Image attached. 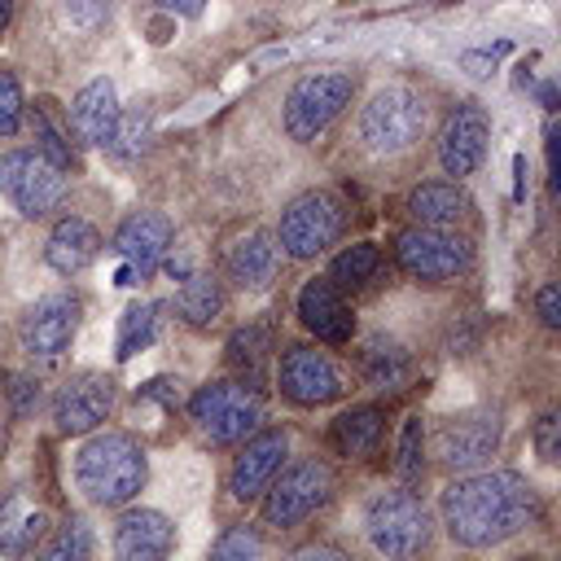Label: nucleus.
Returning <instances> with one entry per match:
<instances>
[{"mask_svg": "<svg viewBox=\"0 0 561 561\" xmlns=\"http://www.w3.org/2000/svg\"><path fill=\"white\" fill-rule=\"evenodd\" d=\"M443 526L460 548H495L539 517L535 486L513 469H469L443 486Z\"/></svg>", "mask_w": 561, "mask_h": 561, "instance_id": "nucleus-1", "label": "nucleus"}, {"mask_svg": "<svg viewBox=\"0 0 561 561\" xmlns=\"http://www.w3.org/2000/svg\"><path fill=\"white\" fill-rule=\"evenodd\" d=\"M145 478H149L145 447L118 430L92 434L75 456V482L96 508H118V504L136 500Z\"/></svg>", "mask_w": 561, "mask_h": 561, "instance_id": "nucleus-2", "label": "nucleus"}, {"mask_svg": "<svg viewBox=\"0 0 561 561\" xmlns=\"http://www.w3.org/2000/svg\"><path fill=\"white\" fill-rule=\"evenodd\" d=\"M421 136H425V101L403 83L377 88L359 114L364 149L377 158H394V153H408Z\"/></svg>", "mask_w": 561, "mask_h": 561, "instance_id": "nucleus-3", "label": "nucleus"}, {"mask_svg": "<svg viewBox=\"0 0 561 561\" xmlns=\"http://www.w3.org/2000/svg\"><path fill=\"white\" fill-rule=\"evenodd\" d=\"M329 495H333V469L324 460H316V456L289 460L263 486V522L276 526V530H294L316 508H324Z\"/></svg>", "mask_w": 561, "mask_h": 561, "instance_id": "nucleus-4", "label": "nucleus"}, {"mask_svg": "<svg viewBox=\"0 0 561 561\" xmlns=\"http://www.w3.org/2000/svg\"><path fill=\"white\" fill-rule=\"evenodd\" d=\"M188 416L206 443L228 447V443H241L259 430L263 399H259V390H250L241 381H206L188 399Z\"/></svg>", "mask_w": 561, "mask_h": 561, "instance_id": "nucleus-5", "label": "nucleus"}, {"mask_svg": "<svg viewBox=\"0 0 561 561\" xmlns=\"http://www.w3.org/2000/svg\"><path fill=\"white\" fill-rule=\"evenodd\" d=\"M355 96L351 70H311L302 75L285 96V131L298 145H311Z\"/></svg>", "mask_w": 561, "mask_h": 561, "instance_id": "nucleus-6", "label": "nucleus"}, {"mask_svg": "<svg viewBox=\"0 0 561 561\" xmlns=\"http://www.w3.org/2000/svg\"><path fill=\"white\" fill-rule=\"evenodd\" d=\"M364 535L381 557H416L430 548V513L412 491H381L364 508Z\"/></svg>", "mask_w": 561, "mask_h": 561, "instance_id": "nucleus-7", "label": "nucleus"}, {"mask_svg": "<svg viewBox=\"0 0 561 561\" xmlns=\"http://www.w3.org/2000/svg\"><path fill=\"white\" fill-rule=\"evenodd\" d=\"M394 259L412 280L443 285V280H456L473 267V245H469V237H460L451 228L412 224L394 237Z\"/></svg>", "mask_w": 561, "mask_h": 561, "instance_id": "nucleus-8", "label": "nucleus"}, {"mask_svg": "<svg viewBox=\"0 0 561 561\" xmlns=\"http://www.w3.org/2000/svg\"><path fill=\"white\" fill-rule=\"evenodd\" d=\"M342 232V206L333 193H298L285 210H280V224H276V245L289 254V259H316L324 254Z\"/></svg>", "mask_w": 561, "mask_h": 561, "instance_id": "nucleus-9", "label": "nucleus"}, {"mask_svg": "<svg viewBox=\"0 0 561 561\" xmlns=\"http://www.w3.org/2000/svg\"><path fill=\"white\" fill-rule=\"evenodd\" d=\"M0 193L26 219H39L66 197V171L48 162L39 149H9L0 158Z\"/></svg>", "mask_w": 561, "mask_h": 561, "instance_id": "nucleus-10", "label": "nucleus"}, {"mask_svg": "<svg viewBox=\"0 0 561 561\" xmlns=\"http://www.w3.org/2000/svg\"><path fill=\"white\" fill-rule=\"evenodd\" d=\"M79 311L83 302L75 294H44L39 302H31L18 320V346L26 351V359L35 364H53L70 351L75 333H79Z\"/></svg>", "mask_w": 561, "mask_h": 561, "instance_id": "nucleus-11", "label": "nucleus"}, {"mask_svg": "<svg viewBox=\"0 0 561 561\" xmlns=\"http://www.w3.org/2000/svg\"><path fill=\"white\" fill-rule=\"evenodd\" d=\"M276 386L289 403L298 408H320V403H333L346 394V377L342 368L316 351V346H289L280 355V368H276Z\"/></svg>", "mask_w": 561, "mask_h": 561, "instance_id": "nucleus-12", "label": "nucleus"}, {"mask_svg": "<svg viewBox=\"0 0 561 561\" xmlns=\"http://www.w3.org/2000/svg\"><path fill=\"white\" fill-rule=\"evenodd\" d=\"M495 447H500V412H491V408H473V412L447 416L438 425V434H434V456L451 473H469V469L486 465Z\"/></svg>", "mask_w": 561, "mask_h": 561, "instance_id": "nucleus-13", "label": "nucleus"}, {"mask_svg": "<svg viewBox=\"0 0 561 561\" xmlns=\"http://www.w3.org/2000/svg\"><path fill=\"white\" fill-rule=\"evenodd\" d=\"M171 250V219L158 215V210H136L118 224L114 232V254L123 259L118 267V285H136V280H149L162 259Z\"/></svg>", "mask_w": 561, "mask_h": 561, "instance_id": "nucleus-14", "label": "nucleus"}, {"mask_svg": "<svg viewBox=\"0 0 561 561\" xmlns=\"http://www.w3.org/2000/svg\"><path fill=\"white\" fill-rule=\"evenodd\" d=\"M114 408V381L105 373H75L53 394V421L61 434H92Z\"/></svg>", "mask_w": 561, "mask_h": 561, "instance_id": "nucleus-15", "label": "nucleus"}, {"mask_svg": "<svg viewBox=\"0 0 561 561\" xmlns=\"http://www.w3.org/2000/svg\"><path fill=\"white\" fill-rule=\"evenodd\" d=\"M486 140H491V118H486V110H482L478 101L456 105L451 118H447L443 131H438V162H443V171L456 175V180L473 175L478 162H482V153H486Z\"/></svg>", "mask_w": 561, "mask_h": 561, "instance_id": "nucleus-16", "label": "nucleus"}, {"mask_svg": "<svg viewBox=\"0 0 561 561\" xmlns=\"http://www.w3.org/2000/svg\"><path fill=\"white\" fill-rule=\"evenodd\" d=\"M241 456L232 460V473H228V491L232 500H259L263 486L272 482V473L285 465L289 456V434L285 430H259L254 438H241Z\"/></svg>", "mask_w": 561, "mask_h": 561, "instance_id": "nucleus-17", "label": "nucleus"}, {"mask_svg": "<svg viewBox=\"0 0 561 561\" xmlns=\"http://www.w3.org/2000/svg\"><path fill=\"white\" fill-rule=\"evenodd\" d=\"M298 320L329 346H346L355 337V316L342 298V289L329 276H311L298 289Z\"/></svg>", "mask_w": 561, "mask_h": 561, "instance_id": "nucleus-18", "label": "nucleus"}, {"mask_svg": "<svg viewBox=\"0 0 561 561\" xmlns=\"http://www.w3.org/2000/svg\"><path fill=\"white\" fill-rule=\"evenodd\" d=\"M175 543V526L158 508H127L114 526V552L123 561H158Z\"/></svg>", "mask_w": 561, "mask_h": 561, "instance_id": "nucleus-19", "label": "nucleus"}, {"mask_svg": "<svg viewBox=\"0 0 561 561\" xmlns=\"http://www.w3.org/2000/svg\"><path fill=\"white\" fill-rule=\"evenodd\" d=\"M123 105H118V92L110 79H92L75 92L70 101V127L83 145H110L114 136V123H118Z\"/></svg>", "mask_w": 561, "mask_h": 561, "instance_id": "nucleus-20", "label": "nucleus"}, {"mask_svg": "<svg viewBox=\"0 0 561 561\" xmlns=\"http://www.w3.org/2000/svg\"><path fill=\"white\" fill-rule=\"evenodd\" d=\"M96 254H101V232H96L88 219L66 215V219H57V224H53L48 245H44V263H48L53 272L75 276V272H83Z\"/></svg>", "mask_w": 561, "mask_h": 561, "instance_id": "nucleus-21", "label": "nucleus"}, {"mask_svg": "<svg viewBox=\"0 0 561 561\" xmlns=\"http://www.w3.org/2000/svg\"><path fill=\"white\" fill-rule=\"evenodd\" d=\"M276 272H280V245H276V232H267V228L245 232L228 250V276L241 289H263L276 280Z\"/></svg>", "mask_w": 561, "mask_h": 561, "instance_id": "nucleus-22", "label": "nucleus"}, {"mask_svg": "<svg viewBox=\"0 0 561 561\" xmlns=\"http://www.w3.org/2000/svg\"><path fill=\"white\" fill-rule=\"evenodd\" d=\"M469 210H473V202L456 180H430V184L412 188V197H408L412 224H425V228H456L469 219Z\"/></svg>", "mask_w": 561, "mask_h": 561, "instance_id": "nucleus-23", "label": "nucleus"}, {"mask_svg": "<svg viewBox=\"0 0 561 561\" xmlns=\"http://www.w3.org/2000/svg\"><path fill=\"white\" fill-rule=\"evenodd\" d=\"M44 535H48V513L39 504H31L26 491H9L0 500V552H9V557L35 552Z\"/></svg>", "mask_w": 561, "mask_h": 561, "instance_id": "nucleus-24", "label": "nucleus"}, {"mask_svg": "<svg viewBox=\"0 0 561 561\" xmlns=\"http://www.w3.org/2000/svg\"><path fill=\"white\" fill-rule=\"evenodd\" d=\"M224 359H228V368L237 373L241 386L263 390L267 386V368H272V329L267 324H241L228 337Z\"/></svg>", "mask_w": 561, "mask_h": 561, "instance_id": "nucleus-25", "label": "nucleus"}, {"mask_svg": "<svg viewBox=\"0 0 561 561\" xmlns=\"http://www.w3.org/2000/svg\"><path fill=\"white\" fill-rule=\"evenodd\" d=\"M381 434H386V412H381L377 403L346 408V412L333 421V430H329V438H333V447H337L342 456H373V451L381 447Z\"/></svg>", "mask_w": 561, "mask_h": 561, "instance_id": "nucleus-26", "label": "nucleus"}, {"mask_svg": "<svg viewBox=\"0 0 561 561\" xmlns=\"http://www.w3.org/2000/svg\"><path fill=\"white\" fill-rule=\"evenodd\" d=\"M175 311L184 324L193 329H210L224 316V285L210 272H188L180 294H175Z\"/></svg>", "mask_w": 561, "mask_h": 561, "instance_id": "nucleus-27", "label": "nucleus"}, {"mask_svg": "<svg viewBox=\"0 0 561 561\" xmlns=\"http://www.w3.org/2000/svg\"><path fill=\"white\" fill-rule=\"evenodd\" d=\"M408 351L399 346V342H390V337H368L364 342V351H359V373H364V381L368 386H399L403 377H408Z\"/></svg>", "mask_w": 561, "mask_h": 561, "instance_id": "nucleus-28", "label": "nucleus"}, {"mask_svg": "<svg viewBox=\"0 0 561 561\" xmlns=\"http://www.w3.org/2000/svg\"><path fill=\"white\" fill-rule=\"evenodd\" d=\"M377 267H381V250H377L373 241H355V245H346V250L333 259L329 280H333L337 289H359V285H368V280L377 276Z\"/></svg>", "mask_w": 561, "mask_h": 561, "instance_id": "nucleus-29", "label": "nucleus"}, {"mask_svg": "<svg viewBox=\"0 0 561 561\" xmlns=\"http://www.w3.org/2000/svg\"><path fill=\"white\" fill-rule=\"evenodd\" d=\"M153 333H158V307L153 302H131L127 311H123V320H118V359H131L136 351H145L149 342H153Z\"/></svg>", "mask_w": 561, "mask_h": 561, "instance_id": "nucleus-30", "label": "nucleus"}, {"mask_svg": "<svg viewBox=\"0 0 561 561\" xmlns=\"http://www.w3.org/2000/svg\"><path fill=\"white\" fill-rule=\"evenodd\" d=\"M31 127H35V149H39L48 162H57V167L66 171L75 158H70V145H66L61 127H53V118H48V101H39V105H35V114H31Z\"/></svg>", "mask_w": 561, "mask_h": 561, "instance_id": "nucleus-31", "label": "nucleus"}, {"mask_svg": "<svg viewBox=\"0 0 561 561\" xmlns=\"http://www.w3.org/2000/svg\"><path fill=\"white\" fill-rule=\"evenodd\" d=\"M39 552L48 561H79V557H92V535L83 522H66V526H57V535Z\"/></svg>", "mask_w": 561, "mask_h": 561, "instance_id": "nucleus-32", "label": "nucleus"}, {"mask_svg": "<svg viewBox=\"0 0 561 561\" xmlns=\"http://www.w3.org/2000/svg\"><path fill=\"white\" fill-rule=\"evenodd\" d=\"M149 140V110H131V114H118L114 123V136H110V149L118 158H136Z\"/></svg>", "mask_w": 561, "mask_h": 561, "instance_id": "nucleus-33", "label": "nucleus"}, {"mask_svg": "<svg viewBox=\"0 0 561 561\" xmlns=\"http://www.w3.org/2000/svg\"><path fill=\"white\" fill-rule=\"evenodd\" d=\"M421 447H425V430H421V416H412L403 425V434H399V460H394V469H399L403 482H416L421 478V469H425Z\"/></svg>", "mask_w": 561, "mask_h": 561, "instance_id": "nucleus-34", "label": "nucleus"}, {"mask_svg": "<svg viewBox=\"0 0 561 561\" xmlns=\"http://www.w3.org/2000/svg\"><path fill=\"white\" fill-rule=\"evenodd\" d=\"M259 552H263V539H259L250 526L224 530V535L215 539V548H210V557H219V561H245V557H259Z\"/></svg>", "mask_w": 561, "mask_h": 561, "instance_id": "nucleus-35", "label": "nucleus"}, {"mask_svg": "<svg viewBox=\"0 0 561 561\" xmlns=\"http://www.w3.org/2000/svg\"><path fill=\"white\" fill-rule=\"evenodd\" d=\"M26 114V101H22V88L9 70H0V136H13L18 123Z\"/></svg>", "mask_w": 561, "mask_h": 561, "instance_id": "nucleus-36", "label": "nucleus"}, {"mask_svg": "<svg viewBox=\"0 0 561 561\" xmlns=\"http://www.w3.org/2000/svg\"><path fill=\"white\" fill-rule=\"evenodd\" d=\"M557 430H561V421H557V412H543L539 421H535V447H539V456L552 465L557 460Z\"/></svg>", "mask_w": 561, "mask_h": 561, "instance_id": "nucleus-37", "label": "nucleus"}, {"mask_svg": "<svg viewBox=\"0 0 561 561\" xmlns=\"http://www.w3.org/2000/svg\"><path fill=\"white\" fill-rule=\"evenodd\" d=\"M535 311H539V320H543L548 329L561 324V285H557V280H548V285L535 294Z\"/></svg>", "mask_w": 561, "mask_h": 561, "instance_id": "nucleus-38", "label": "nucleus"}, {"mask_svg": "<svg viewBox=\"0 0 561 561\" xmlns=\"http://www.w3.org/2000/svg\"><path fill=\"white\" fill-rule=\"evenodd\" d=\"M35 403H39V381H31V377H13V412L26 416Z\"/></svg>", "mask_w": 561, "mask_h": 561, "instance_id": "nucleus-39", "label": "nucleus"}, {"mask_svg": "<svg viewBox=\"0 0 561 561\" xmlns=\"http://www.w3.org/2000/svg\"><path fill=\"white\" fill-rule=\"evenodd\" d=\"M153 4L167 9V13H175V18H197L206 9V0H153Z\"/></svg>", "mask_w": 561, "mask_h": 561, "instance_id": "nucleus-40", "label": "nucleus"}, {"mask_svg": "<svg viewBox=\"0 0 561 561\" xmlns=\"http://www.w3.org/2000/svg\"><path fill=\"white\" fill-rule=\"evenodd\" d=\"M513 171H517V202H522V197H526V158H522V153L513 158Z\"/></svg>", "mask_w": 561, "mask_h": 561, "instance_id": "nucleus-41", "label": "nucleus"}, {"mask_svg": "<svg viewBox=\"0 0 561 561\" xmlns=\"http://www.w3.org/2000/svg\"><path fill=\"white\" fill-rule=\"evenodd\" d=\"M539 101H543V110H557V88L543 83V88H539Z\"/></svg>", "mask_w": 561, "mask_h": 561, "instance_id": "nucleus-42", "label": "nucleus"}, {"mask_svg": "<svg viewBox=\"0 0 561 561\" xmlns=\"http://www.w3.org/2000/svg\"><path fill=\"white\" fill-rule=\"evenodd\" d=\"M9 18H13V0H0V35H4V26H9Z\"/></svg>", "mask_w": 561, "mask_h": 561, "instance_id": "nucleus-43", "label": "nucleus"}, {"mask_svg": "<svg viewBox=\"0 0 561 561\" xmlns=\"http://www.w3.org/2000/svg\"><path fill=\"white\" fill-rule=\"evenodd\" d=\"M75 4H79V9H88V13H101L110 0H75Z\"/></svg>", "mask_w": 561, "mask_h": 561, "instance_id": "nucleus-44", "label": "nucleus"}]
</instances>
